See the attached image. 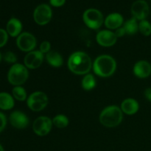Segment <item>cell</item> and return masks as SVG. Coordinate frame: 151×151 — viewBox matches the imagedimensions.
Returning a JSON list of instances; mask_svg holds the SVG:
<instances>
[{
	"mask_svg": "<svg viewBox=\"0 0 151 151\" xmlns=\"http://www.w3.org/2000/svg\"><path fill=\"white\" fill-rule=\"evenodd\" d=\"M92 62L86 53L76 52L71 55L68 60L69 70L76 75H86L91 70Z\"/></svg>",
	"mask_w": 151,
	"mask_h": 151,
	"instance_id": "6da1fadb",
	"label": "cell"
},
{
	"mask_svg": "<svg viewBox=\"0 0 151 151\" xmlns=\"http://www.w3.org/2000/svg\"><path fill=\"white\" fill-rule=\"evenodd\" d=\"M116 63L114 59L110 55H103L95 59L93 64L94 73L102 78H108L114 73Z\"/></svg>",
	"mask_w": 151,
	"mask_h": 151,
	"instance_id": "7a4b0ae2",
	"label": "cell"
},
{
	"mask_svg": "<svg viewBox=\"0 0 151 151\" xmlns=\"http://www.w3.org/2000/svg\"><path fill=\"white\" fill-rule=\"evenodd\" d=\"M122 111L116 106H110L102 111L100 115V121L104 126L114 128L121 123L122 120Z\"/></svg>",
	"mask_w": 151,
	"mask_h": 151,
	"instance_id": "3957f363",
	"label": "cell"
},
{
	"mask_svg": "<svg viewBox=\"0 0 151 151\" xmlns=\"http://www.w3.org/2000/svg\"><path fill=\"white\" fill-rule=\"evenodd\" d=\"M29 72L24 65L15 63L10 67L7 74V79L10 84L13 86H21L28 79Z\"/></svg>",
	"mask_w": 151,
	"mask_h": 151,
	"instance_id": "277c9868",
	"label": "cell"
},
{
	"mask_svg": "<svg viewBox=\"0 0 151 151\" xmlns=\"http://www.w3.org/2000/svg\"><path fill=\"white\" fill-rule=\"evenodd\" d=\"M83 19L88 27L94 29L100 28L104 22L101 12L94 8H90L86 10L83 15Z\"/></svg>",
	"mask_w": 151,
	"mask_h": 151,
	"instance_id": "5b68a950",
	"label": "cell"
},
{
	"mask_svg": "<svg viewBox=\"0 0 151 151\" xmlns=\"http://www.w3.org/2000/svg\"><path fill=\"white\" fill-rule=\"evenodd\" d=\"M48 97L42 91H35L32 93L27 100V106L33 111L43 110L48 104Z\"/></svg>",
	"mask_w": 151,
	"mask_h": 151,
	"instance_id": "8992f818",
	"label": "cell"
},
{
	"mask_svg": "<svg viewBox=\"0 0 151 151\" xmlns=\"http://www.w3.org/2000/svg\"><path fill=\"white\" fill-rule=\"evenodd\" d=\"M52 16V12L48 4H41L35 9L33 19L38 25H45L50 22Z\"/></svg>",
	"mask_w": 151,
	"mask_h": 151,
	"instance_id": "52a82bcc",
	"label": "cell"
},
{
	"mask_svg": "<svg viewBox=\"0 0 151 151\" xmlns=\"http://www.w3.org/2000/svg\"><path fill=\"white\" fill-rule=\"evenodd\" d=\"M52 121L47 116H39L33 122L32 129L39 137H44L50 132L52 126Z\"/></svg>",
	"mask_w": 151,
	"mask_h": 151,
	"instance_id": "ba28073f",
	"label": "cell"
},
{
	"mask_svg": "<svg viewBox=\"0 0 151 151\" xmlns=\"http://www.w3.org/2000/svg\"><path fill=\"white\" fill-rule=\"evenodd\" d=\"M16 44L19 50L23 52L33 51L36 46V38L29 32H22L18 36Z\"/></svg>",
	"mask_w": 151,
	"mask_h": 151,
	"instance_id": "9c48e42d",
	"label": "cell"
},
{
	"mask_svg": "<svg viewBox=\"0 0 151 151\" xmlns=\"http://www.w3.org/2000/svg\"><path fill=\"white\" fill-rule=\"evenodd\" d=\"M131 13L137 20H145L150 13L148 4L145 0H137L132 4Z\"/></svg>",
	"mask_w": 151,
	"mask_h": 151,
	"instance_id": "30bf717a",
	"label": "cell"
},
{
	"mask_svg": "<svg viewBox=\"0 0 151 151\" xmlns=\"http://www.w3.org/2000/svg\"><path fill=\"white\" fill-rule=\"evenodd\" d=\"M44 60V54L41 51H31L24 58V65L27 68L34 69L39 67Z\"/></svg>",
	"mask_w": 151,
	"mask_h": 151,
	"instance_id": "8fae6325",
	"label": "cell"
},
{
	"mask_svg": "<svg viewBox=\"0 0 151 151\" xmlns=\"http://www.w3.org/2000/svg\"><path fill=\"white\" fill-rule=\"evenodd\" d=\"M9 120L10 124L18 129H24L27 128L29 124L27 116L20 111H15L12 112L9 117Z\"/></svg>",
	"mask_w": 151,
	"mask_h": 151,
	"instance_id": "7c38bea8",
	"label": "cell"
},
{
	"mask_svg": "<svg viewBox=\"0 0 151 151\" xmlns=\"http://www.w3.org/2000/svg\"><path fill=\"white\" fill-rule=\"evenodd\" d=\"M116 38L114 32L110 30H102L97 33L96 40L100 45L103 47H111L116 42Z\"/></svg>",
	"mask_w": 151,
	"mask_h": 151,
	"instance_id": "4fadbf2b",
	"label": "cell"
},
{
	"mask_svg": "<svg viewBox=\"0 0 151 151\" xmlns=\"http://www.w3.org/2000/svg\"><path fill=\"white\" fill-rule=\"evenodd\" d=\"M134 73L137 78H148L151 74V65L146 60H139L134 66Z\"/></svg>",
	"mask_w": 151,
	"mask_h": 151,
	"instance_id": "5bb4252c",
	"label": "cell"
},
{
	"mask_svg": "<svg viewBox=\"0 0 151 151\" xmlns=\"http://www.w3.org/2000/svg\"><path fill=\"white\" fill-rule=\"evenodd\" d=\"M104 23L108 29H116L120 27L123 23V17L119 13H111L106 17Z\"/></svg>",
	"mask_w": 151,
	"mask_h": 151,
	"instance_id": "9a60e30c",
	"label": "cell"
},
{
	"mask_svg": "<svg viewBox=\"0 0 151 151\" xmlns=\"http://www.w3.org/2000/svg\"><path fill=\"white\" fill-rule=\"evenodd\" d=\"M22 29V24L16 18H12L8 21L6 26L7 34L12 37H17L21 34Z\"/></svg>",
	"mask_w": 151,
	"mask_h": 151,
	"instance_id": "2e32d148",
	"label": "cell"
},
{
	"mask_svg": "<svg viewBox=\"0 0 151 151\" xmlns=\"http://www.w3.org/2000/svg\"><path fill=\"white\" fill-rule=\"evenodd\" d=\"M139 103L133 98L125 99L121 103V110L123 113L128 115H132L137 113L139 110Z\"/></svg>",
	"mask_w": 151,
	"mask_h": 151,
	"instance_id": "e0dca14e",
	"label": "cell"
},
{
	"mask_svg": "<svg viewBox=\"0 0 151 151\" xmlns=\"http://www.w3.org/2000/svg\"><path fill=\"white\" fill-rule=\"evenodd\" d=\"M46 58L49 64L53 67H60L63 65V58L58 52L50 51L46 55Z\"/></svg>",
	"mask_w": 151,
	"mask_h": 151,
	"instance_id": "ac0fdd59",
	"label": "cell"
},
{
	"mask_svg": "<svg viewBox=\"0 0 151 151\" xmlns=\"http://www.w3.org/2000/svg\"><path fill=\"white\" fill-rule=\"evenodd\" d=\"M14 106V100L10 94L7 92L0 93V109L10 110Z\"/></svg>",
	"mask_w": 151,
	"mask_h": 151,
	"instance_id": "d6986e66",
	"label": "cell"
},
{
	"mask_svg": "<svg viewBox=\"0 0 151 151\" xmlns=\"http://www.w3.org/2000/svg\"><path fill=\"white\" fill-rule=\"evenodd\" d=\"M123 28L125 29V32L128 35H134L139 30V24H137V19L133 17L129 19L124 24Z\"/></svg>",
	"mask_w": 151,
	"mask_h": 151,
	"instance_id": "ffe728a7",
	"label": "cell"
},
{
	"mask_svg": "<svg viewBox=\"0 0 151 151\" xmlns=\"http://www.w3.org/2000/svg\"><path fill=\"white\" fill-rule=\"evenodd\" d=\"M96 86V80L91 74H86L82 80V87L86 91L93 89Z\"/></svg>",
	"mask_w": 151,
	"mask_h": 151,
	"instance_id": "44dd1931",
	"label": "cell"
},
{
	"mask_svg": "<svg viewBox=\"0 0 151 151\" xmlns=\"http://www.w3.org/2000/svg\"><path fill=\"white\" fill-rule=\"evenodd\" d=\"M52 123L58 128H64L69 125V119L63 114H59L55 116L52 119Z\"/></svg>",
	"mask_w": 151,
	"mask_h": 151,
	"instance_id": "7402d4cb",
	"label": "cell"
},
{
	"mask_svg": "<svg viewBox=\"0 0 151 151\" xmlns=\"http://www.w3.org/2000/svg\"><path fill=\"white\" fill-rule=\"evenodd\" d=\"M12 93H13V96L14 97V98L19 101H24L27 99L26 91L23 87L20 86H15L13 88Z\"/></svg>",
	"mask_w": 151,
	"mask_h": 151,
	"instance_id": "603a6c76",
	"label": "cell"
},
{
	"mask_svg": "<svg viewBox=\"0 0 151 151\" xmlns=\"http://www.w3.org/2000/svg\"><path fill=\"white\" fill-rule=\"evenodd\" d=\"M139 30L145 36L151 35V24L148 21L142 20L139 24Z\"/></svg>",
	"mask_w": 151,
	"mask_h": 151,
	"instance_id": "cb8c5ba5",
	"label": "cell"
},
{
	"mask_svg": "<svg viewBox=\"0 0 151 151\" xmlns=\"http://www.w3.org/2000/svg\"><path fill=\"white\" fill-rule=\"evenodd\" d=\"M3 59H4V61H6L7 63H16V60H17V57H16V55L14 53L9 51L4 53V55H3Z\"/></svg>",
	"mask_w": 151,
	"mask_h": 151,
	"instance_id": "d4e9b609",
	"label": "cell"
},
{
	"mask_svg": "<svg viewBox=\"0 0 151 151\" xmlns=\"http://www.w3.org/2000/svg\"><path fill=\"white\" fill-rule=\"evenodd\" d=\"M8 39V34L7 31L0 28V48L4 47Z\"/></svg>",
	"mask_w": 151,
	"mask_h": 151,
	"instance_id": "484cf974",
	"label": "cell"
},
{
	"mask_svg": "<svg viewBox=\"0 0 151 151\" xmlns=\"http://www.w3.org/2000/svg\"><path fill=\"white\" fill-rule=\"evenodd\" d=\"M50 47H51V44L49 41H44L40 45V51L43 53V54H47L50 51Z\"/></svg>",
	"mask_w": 151,
	"mask_h": 151,
	"instance_id": "4316f807",
	"label": "cell"
},
{
	"mask_svg": "<svg viewBox=\"0 0 151 151\" xmlns=\"http://www.w3.org/2000/svg\"><path fill=\"white\" fill-rule=\"evenodd\" d=\"M7 125V118L3 113L0 112V133L5 128Z\"/></svg>",
	"mask_w": 151,
	"mask_h": 151,
	"instance_id": "83f0119b",
	"label": "cell"
},
{
	"mask_svg": "<svg viewBox=\"0 0 151 151\" xmlns=\"http://www.w3.org/2000/svg\"><path fill=\"white\" fill-rule=\"evenodd\" d=\"M50 2L54 7H61L65 4L66 0H50Z\"/></svg>",
	"mask_w": 151,
	"mask_h": 151,
	"instance_id": "f1b7e54d",
	"label": "cell"
},
{
	"mask_svg": "<svg viewBox=\"0 0 151 151\" xmlns=\"http://www.w3.org/2000/svg\"><path fill=\"white\" fill-rule=\"evenodd\" d=\"M114 33L117 38H119V37H122L123 35H125L126 34V32H125V29L123 27H119L116 29Z\"/></svg>",
	"mask_w": 151,
	"mask_h": 151,
	"instance_id": "f546056e",
	"label": "cell"
},
{
	"mask_svg": "<svg viewBox=\"0 0 151 151\" xmlns=\"http://www.w3.org/2000/svg\"><path fill=\"white\" fill-rule=\"evenodd\" d=\"M145 97L151 103V88H147L145 90Z\"/></svg>",
	"mask_w": 151,
	"mask_h": 151,
	"instance_id": "4dcf8cb0",
	"label": "cell"
},
{
	"mask_svg": "<svg viewBox=\"0 0 151 151\" xmlns=\"http://www.w3.org/2000/svg\"><path fill=\"white\" fill-rule=\"evenodd\" d=\"M0 151H4V148H3V147L1 145H0Z\"/></svg>",
	"mask_w": 151,
	"mask_h": 151,
	"instance_id": "1f68e13d",
	"label": "cell"
},
{
	"mask_svg": "<svg viewBox=\"0 0 151 151\" xmlns=\"http://www.w3.org/2000/svg\"><path fill=\"white\" fill-rule=\"evenodd\" d=\"M1 53H0V62H1Z\"/></svg>",
	"mask_w": 151,
	"mask_h": 151,
	"instance_id": "d6a6232c",
	"label": "cell"
}]
</instances>
